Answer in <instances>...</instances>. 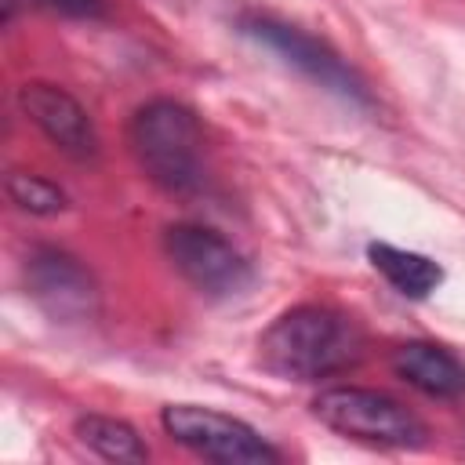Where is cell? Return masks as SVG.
<instances>
[{"mask_svg": "<svg viewBox=\"0 0 465 465\" xmlns=\"http://www.w3.org/2000/svg\"><path fill=\"white\" fill-rule=\"evenodd\" d=\"M22 113L47 134L54 149H62L73 160H87L98 153V134L87 116V109L54 84H22L18 87Z\"/></svg>", "mask_w": 465, "mask_h": 465, "instance_id": "8", "label": "cell"}, {"mask_svg": "<svg viewBox=\"0 0 465 465\" xmlns=\"http://www.w3.org/2000/svg\"><path fill=\"white\" fill-rule=\"evenodd\" d=\"M7 200H11L18 211L40 214V218L62 214L65 203H69L65 193H62L54 182H47V178H40V174H25V171L7 174Z\"/></svg>", "mask_w": 465, "mask_h": 465, "instance_id": "12", "label": "cell"}, {"mask_svg": "<svg viewBox=\"0 0 465 465\" xmlns=\"http://www.w3.org/2000/svg\"><path fill=\"white\" fill-rule=\"evenodd\" d=\"M25 283L29 294L40 302V309L62 323H80L94 316L98 287L91 272L65 251L40 247L25 258Z\"/></svg>", "mask_w": 465, "mask_h": 465, "instance_id": "7", "label": "cell"}, {"mask_svg": "<svg viewBox=\"0 0 465 465\" xmlns=\"http://www.w3.org/2000/svg\"><path fill=\"white\" fill-rule=\"evenodd\" d=\"M392 371L411 389L432 400H461L465 396V363L436 345V341H403L392 352Z\"/></svg>", "mask_w": 465, "mask_h": 465, "instance_id": "9", "label": "cell"}, {"mask_svg": "<svg viewBox=\"0 0 465 465\" xmlns=\"http://www.w3.org/2000/svg\"><path fill=\"white\" fill-rule=\"evenodd\" d=\"M76 440L105 461H145L149 458L142 436L120 418L84 414V418H76Z\"/></svg>", "mask_w": 465, "mask_h": 465, "instance_id": "11", "label": "cell"}, {"mask_svg": "<svg viewBox=\"0 0 465 465\" xmlns=\"http://www.w3.org/2000/svg\"><path fill=\"white\" fill-rule=\"evenodd\" d=\"M131 153L149 182L167 193H196L207 178L203 163V127L193 109L171 98L145 102L127 127Z\"/></svg>", "mask_w": 465, "mask_h": 465, "instance_id": "2", "label": "cell"}, {"mask_svg": "<svg viewBox=\"0 0 465 465\" xmlns=\"http://www.w3.org/2000/svg\"><path fill=\"white\" fill-rule=\"evenodd\" d=\"M312 414L338 436L367 443V447L418 450L429 443L425 421L411 407H403L400 400H392L378 389H360V385L323 389L312 400Z\"/></svg>", "mask_w": 465, "mask_h": 465, "instance_id": "3", "label": "cell"}, {"mask_svg": "<svg viewBox=\"0 0 465 465\" xmlns=\"http://www.w3.org/2000/svg\"><path fill=\"white\" fill-rule=\"evenodd\" d=\"M18 0H4V18H11ZM36 7H47L54 15H69V18H98L105 11V0H29Z\"/></svg>", "mask_w": 465, "mask_h": 465, "instance_id": "13", "label": "cell"}, {"mask_svg": "<svg viewBox=\"0 0 465 465\" xmlns=\"http://www.w3.org/2000/svg\"><path fill=\"white\" fill-rule=\"evenodd\" d=\"M240 33L258 40L272 54H280L291 69H298L302 76H309L323 91H331V94H338V98H345L352 105H371V91H367L363 76L338 51H331L323 40L309 36L305 29L276 22L269 15H243L240 18Z\"/></svg>", "mask_w": 465, "mask_h": 465, "instance_id": "5", "label": "cell"}, {"mask_svg": "<svg viewBox=\"0 0 465 465\" xmlns=\"http://www.w3.org/2000/svg\"><path fill=\"white\" fill-rule=\"evenodd\" d=\"M363 356L360 323L334 305H294L258 338V360L283 381H320Z\"/></svg>", "mask_w": 465, "mask_h": 465, "instance_id": "1", "label": "cell"}, {"mask_svg": "<svg viewBox=\"0 0 465 465\" xmlns=\"http://www.w3.org/2000/svg\"><path fill=\"white\" fill-rule=\"evenodd\" d=\"M367 258L403 298H429L443 280V269L418 251H403L392 243H371Z\"/></svg>", "mask_w": 465, "mask_h": 465, "instance_id": "10", "label": "cell"}, {"mask_svg": "<svg viewBox=\"0 0 465 465\" xmlns=\"http://www.w3.org/2000/svg\"><path fill=\"white\" fill-rule=\"evenodd\" d=\"M171 265L182 272L185 283H193L207 298H232L251 287L254 269L251 262L214 229L207 225H171L163 236Z\"/></svg>", "mask_w": 465, "mask_h": 465, "instance_id": "6", "label": "cell"}, {"mask_svg": "<svg viewBox=\"0 0 465 465\" xmlns=\"http://www.w3.org/2000/svg\"><path fill=\"white\" fill-rule=\"evenodd\" d=\"M160 425L174 443L189 447L193 454H200L207 461H222V465H272V461H280V450L269 440H262L247 421L222 414L214 407L171 403L160 411Z\"/></svg>", "mask_w": 465, "mask_h": 465, "instance_id": "4", "label": "cell"}]
</instances>
